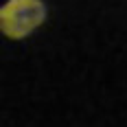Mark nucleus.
Listing matches in <instances>:
<instances>
[{
    "label": "nucleus",
    "mask_w": 127,
    "mask_h": 127,
    "mask_svg": "<svg viewBox=\"0 0 127 127\" xmlns=\"http://www.w3.org/2000/svg\"><path fill=\"white\" fill-rule=\"evenodd\" d=\"M46 20V4L42 0H7L0 9V31L11 39L31 35Z\"/></svg>",
    "instance_id": "f257e3e1"
}]
</instances>
